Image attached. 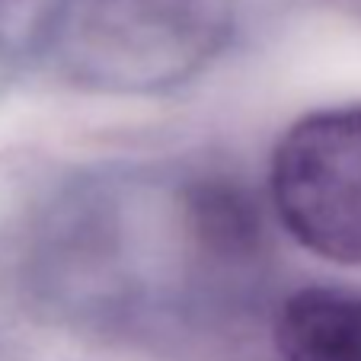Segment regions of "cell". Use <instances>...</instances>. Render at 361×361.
Returning <instances> with one entry per match:
<instances>
[{"instance_id": "3", "label": "cell", "mask_w": 361, "mask_h": 361, "mask_svg": "<svg viewBox=\"0 0 361 361\" xmlns=\"http://www.w3.org/2000/svg\"><path fill=\"white\" fill-rule=\"evenodd\" d=\"M281 361H361V294L307 288L275 317Z\"/></svg>"}, {"instance_id": "1", "label": "cell", "mask_w": 361, "mask_h": 361, "mask_svg": "<svg viewBox=\"0 0 361 361\" xmlns=\"http://www.w3.org/2000/svg\"><path fill=\"white\" fill-rule=\"evenodd\" d=\"M231 13L233 0H71L58 16V51L96 87H164L224 45Z\"/></svg>"}, {"instance_id": "2", "label": "cell", "mask_w": 361, "mask_h": 361, "mask_svg": "<svg viewBox=\"0 0 361 361\" xmlns=\"http://www.w3.org/2000/svg\"><path fill=\"white\" fill-rule=\"evenodd\" d=\"M269 179L281 224L300 246L339 266H361V106L291 125Z\"/></svg>"}]
</instances>
